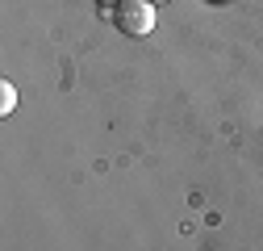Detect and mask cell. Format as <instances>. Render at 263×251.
<instances>
[{
	"instance_id": "cell-1",
	"label": "cell",
	"mask_w": 263,
	"mask_h": 251,
	"mask_svg": "<svg viewBox=\"0 0 263 251\" xmlns=\"http://www.w3.org/2000/svg\"><path fill=\"white\" fill-rule=\"evenodd\" d=\"M155 5L151 0H121V5H113V25L121 29V34H129V38H142V34H151L155 29Z\"/></svg>"
},
{
	"instance_id": "cell-4",
	"label": "cell",
	"mask_w": 263,
	"mask_h": 251,
	"mask_svg": "<svg viewBox=\"0 0 263 251\" xmlns=\"http://www.w3.org/2000/svg\"><path fill=\"white\" fill-rule=\"evenodd\" d=\"M151 5H155V0H151ZM159 5H163V0H159Z\"/></svg>"
},
{
	"instance_id": "cell-2",
	"label": "cell",
	"mask_w": 263,
	"mask_h": 251,
	"mask_svg": "<svg viewBox=\"0 0 263 251\" xmlns=\"http://www.w3.org/2000/svg\"><path fill=\"white\" fill-rule=\"evenodd\" d=\"M13 105H17V88L5 80V84H0V117H9V113H13Z\"/></svg>"
},
{
	"instance_id": "cell-3",
	"label": "cell",
	"mask_w": 263,
	"mask_h": 251,
	"mask_svg": "<svg viewBox=\"0 0 263 251\" xmlns=\"http://www.w3.org/2000/svg\"><path fill=\"white\" fill-rule=\"evenodd\" d=\"M96 5H105V9H113V5H121V0H96Z\"/></svg>"
}]
</instances>
